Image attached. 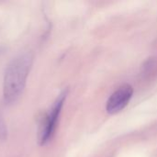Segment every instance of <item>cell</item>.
Listing matches in <instances>:
<instances>
[{"label": "cell", "mask_w": 157, "mask_h": 157, "mask_svg": "<svg viewBox=\"0 0 157 157\" xmlns=\"http://www.w3.org/2000/svg\"><path fill=\"white\" fill-rule=\"evenodd\" d=\"M33 55L25 52L15 57L7 65L4 76L3 95L6 104L15 103L21 96L31 68Z\"/></svg>", "instance_id": "6da1fadb"}, {"label": "cell", "mask_w": 157, "mask_h": 157, "mask_svg": "<svg viewBox=\"0 0 157 157\" xmlns=\"http://www.w3.org/2000/svg\"><path fill=\"white\" fill-rule=\"evenodd\" d=\"M67 96V91H63L54 102L50 113L45 118L39 132V144L45 145L52 137L58 123V120Z\"/></svg>", "instance_id": "7a4b0ae2"}, {"label": "cell", "mask_w": 157, "mask_h": 157, "mask_svg": "<svg viewBox=\"0 0 157 157\" xmlns=\"http://www.w3.org/2000/svg\"><path fill=\"white\" fill-rule=\"evenodd\" d=\"M133 95V87L131 85H124L118 88L109 98L106 106L107 112L117 114L121 111L130 102Z\"/></svg>", "instance_id": "3957f363"}, {"label": "cell", "mask_w": 157, "mask_h": 157, "mask_svg": "<svg viewBox=\"0 0 157 157\" xmlns=\"http://www.w3.org/2000/svg\"><path fill=\"white\" fill-rule=\"evenodd\" d=\"M7 137V129L6 126V123L0 114V140L5 141Z\"/></svg>", "instance_id": "277c9868"}]
</instances>
